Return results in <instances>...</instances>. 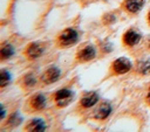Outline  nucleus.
I'll return each instance as SVG.
<instances>
[{
	"instance_id": "nucleus-1",
	"label": "nucleus",
	"mask_w": 150,
	"mask_h": 132,
	"mask_svg": "<svg viewBox=\"0 0 150 132\" xmlns=\"http://www.w3.org/2000/svg\"><path fill=\"white\" fill-rule=\"evenodd\" d=\"M79 40V34L74 28H67L64 29L57 37V44L59 47H70L71 44L76 43Z\"/></svg>"
},
{
	"instance_id": "nucleus-2",
	"label": "nucleus",
	"mask_w": 150,
	"mask_h": 132,
	"mask_svg": "<svg viewBox=\"0 0 150 132\" xmlns=\"http://www.w3.org/2000/svg\"><path fill=\"white\" fill-rule=\"evenodd\" d=\"M73 98H74V93L69 89H61L54 96L55 103L59 107H63V106L68 105L73 100Z\"/></svg>"
},
{
	"instance_id": "nucleus-3",
	"label": "nucleus",
	"mask_w": 150,
	"mask_h": 132,
	"mask_svg": "<svg viewBox=\"0 0 150 132\" xmlns=\"http://www.w3.org/2000/svg\"><path fill=\"white\" fill-rule=\"evenodd\" d=\"M111 69L115 75H123L131 69V62L127 57H120L112 62Z\"/></svg>"
},
{
	"instance_id": "nucleus-4",
	"label": "nucleus",
	"mask_w": 150,
	"mask_h": 132,
	"mask_svg": "<svg viewBox=\"0 0 150 132\" xmlns=\"http://www.w3.org/2000/svg\"><path fill=\"white\" fill-rule=\"evenodd\" d=\"M60 75H61V71L59 68L56 67H52L49 69H47L42 76H41V81L45 83V84H52L54 82H56L59 78H60Z\"/></svg>"
},
{
	"instance_id": "nucleus-5",
	"label": "nucleus",
	"mask_w": 150,
	"mask_h": 132,
	"mask_svg": "<svg viewBox=\"0 0 150 132\" xmlns=\"http://www.w3.org/2000/svg\"><path fill=\"white\" fill-rule=\"evenodd\" d=\"M43 50H45V49H43V47H42L40 43L33 42V43H30V44L26 48L25 55H26L29 60H35V58H38V57H40V56L42 55Z\"/></svg>"
},
{
	"instance_id": "nucleus-6",
	"label": "nucleus",
	"mask_w": 150,
	"mask_h": 132,
	"mask_svg": "<svg viewBox=\"0 0 150 132\" xmlns=\"http://www.w3.org/2000/svg\"><path fill=\"white\" fill-rule=\"evenodd\" d=\"M96 56V50L93 46H87L84 48H82L79 53H77V61L79 62H88L90 60H93Z\"/></svg>"
},
{
	"instance_id": "nucleus-7",
	"label": "nucleus",
	"mask_w": 150,
	"mask_h": 132,
	"mask_svg": "<svg viewBox=\"0 0 150 132\" xmlns=\"http://www.w3.org/2000/svg\"><path fill=\"white\" fill-rule=\"evenodd\" d=\"M141 40V34L137 33L135 29H129L123 35V43L128 47H132L137 44Z\"/></svg>"
},
{
	"instance_id": "nucleus-8",
	"label": "nucleus",
	"mask_w": 150,
	"mask_h": 132,
	"mask_svg": "<svg viewBox=\"0 0 150 132\" xmlns=\"http://www.w3.org/2000/svg\"><path fill=\"white\" fill-rule=\"evenodd\" d=\"M97 100H98V95H97V92H95V91H90V92H87L86 95L82 96L80 103H81V105H82L83 107L88 109V107L94 106V105L96 104Z\"/></svg>"
},
{
	"instance_id": "nucleus-9",
	"label": "nucleus",
	"mask_w": 150,
	"mask_h": 132,
	"mask_svg": "<svg viewBox=\"0 0 150 132\" xmlns=\"http://www.w3.org/2000/svg\"><path fill=\"white\" fill-rule=\"evenodd\" d=\"M29 104H30V107L33 110L40 111V110L45 109V106H46V98H45V96L42 93H38V95L32 97Z\"/></svg>"
},
{
	"instance_id": "nucleus-10",
	"label": "nucleus",
	"mask_w": 150,
	"mask_h": 132,
	"mask_svg": "<svg viewBox=\"0 0 150 132\" xmlns=\"http://www.w3.org/2000/svg\"><path fill=\"white\" fill-rule=\"evenodd\" d=\"M26 131L29 132H42L46 130V125L42 119H32L25 127Z\"/></svg>"
},
{
	"instance_id": "nucleus-11",
	"label": "nucleus",
	"mask_w": 150,
	"mask_h": 132,
	"mask_svg": "<svg viewBox=\"0 0 150 132\" xmlns=\"http://www.w3.org/2000/svg\"><path fill=\"white\" fill-rule=\"evenodd\" d=\"M145 0H125L124 1V8L129 13H137L144 5Z\"/></svg>"
},
{
	"instance_id": "nucleus-12",
	"label": "nucleus",
	"mask_w": 150,
	"mask_h": 132,
	"mask_svg": "<svg viewBox=\"0 0 150 132\" xmlns=\"http://www.w3.org/2000/svg\"><path fill=\"white\" fill-rule=\"evenodd\" d=\"M110 112H111V105L109 103H102L100 105V107L96 110V112L94 114V118L95 119H100V120L105 119L110 114Z\"/></svg>"
},
{
	"instance_id": "nucleus-13",
	"label": "nucleus",
	"mask_w": 150,
	"mask_h": 132,
	"mask_svg": "<svg viewBox=\"0 0 150 132\" xmlns=\"http://www.w3.org/2000/svg\"><path fill=\"white\" fill-rule=\"evenodd\" d=\"M13 54H14V48H13V46H11V44H8V43H5V44L1 47V49H0L1 60L9 58Z\"/></svg>"
},
{
	"instance_id": "nucleus-14",
	"label": "nucleus",
	"mask_w": 150,
	"mask_h": 132,
	"mask_svg": "<svg viewBox=\"0 0 150 132\" xmlns=\"http://www.w3.org/2000/svg\"><path fill=\"white\" fill-rule=\"evenodd\" d=\"M137 70L142 75H148L150 72V60H143L138 63Z\"/></svg>"
},
{
	"instance_id": "nucleus-15",
	"label": "nucleus",
	"mask_w": 150,
	"mask_h": 132,
	"mask_svg": "<svg viewBox=\"0 0 150 132\" xmlns=\"http://www.w3.org/2000/svg\"><path fill=\"white\" fill-rule=\"evenodd\" d=\"M23 86L25 88H27V89H30V88H33L34 85H35V83H36V78H35V76L33 75V74H28V75H26L25 77H23Z\"/></svg>"
},
{
	"instance_id": "nucleus-16",
	"label": "nucleus",
	"mask_w": 150,
	"mask_h": 132,
	"mask_svg": "<svg viewBox=\"0 0 150 132\" xmlns=\"http://www.w3.org/2000/svg\"><path fill=\"white\" fill-rule=\"evenodd\" d=\"M9 81H11V75H9V72H8L7 70L2 69V70L0 71V86H1V88L6 86V85L9 83Z\"/></svg>"
},
{
	"instance_id": "nucleus-17",
	"label": "nucleus",
	"mask_w": 150,
	"mask_h": 132,
	"mask_svg": "<svg viewBox=\"0 0 150 132\" xmlns=\"http://www.w3.org/2000/svg\"><path fill=\"white\" fill-rule=\"evenodd\" d=\"M20 123H21V118L19 117L18 112H14V113L9 117V119H8V123H7V124H8L11 127H15V126H18Z\"/></svg>"
},
{
	"instance_id": "nucleus-18",
	"label": "nucleus",
	"mask_w": 150,
	"mask_h": 132,
	"mask_svg": "<svg viewBox=\"0 0 150 132\" xmlns=\"http://www.w3.org/2000/svg\"><path fill=\"white\" fill-rule=\"evenodd\" d=\"M102 21H103L104 25H111V23H114V22L116 21V16H115L112 13H108V14H105V15L103 16Z\"/></svg>"
},
{
	"instance_id": "nucleus-19",
	"label": "nucleus",
	"mask_w": 150,
	"mask_h": 132,
	"mask_svg": "<svg viewBox=\"0 0 150 132\" xmlns=\"http://www.w3.org/2000/svg\"><path fill=\"white\" fill-rule=\"evenodd\" d=\"M101 48H102V51H104V53H110V51L112 50V44H111V43H105V44H103Z\"/></svg>"
},
{
	"instance_id": "nucleus-20",
	"label": "nucleus",
	"mask_w": 150,
	"mask_h": 132,
	"mask_svg": "<svg viewBox=\"0 0 150 132\" xmlns=\"http://www.w3.org/2000/svg\"><path fill=\"white\" fill-rule=\"evenodd\" d=\"M4 117H5V109L4 106H1V119H4Z\"/></svg>"
},
{
	"instance_id": "nucleus-21",
	"label": "nucleus",
	"mask_w": 150,
	"mask_h": 132,
	"mask_svg": "<svg viewBox=\"0 0 150 132\" xmlns=\"http://www.w3.org/2000/svg\"><path fill=\"white\" fill-rule=\"evenodd\" d=\"M146 102L150 104V90H149V92H148V96H146Z\"/></svg>"
},
{
	"instance_id": "nucleus-22",
	"label": "nucleus",
	"mask_w": 150,
	"mask_h": 132,
	"mask_svg": "<svg viewBox=\"0 0 150 132\" xmlns=\"http://www.w3.org/2000/svg\"><path fill=\"white\" fill-rule=\"evenodd\" d=\"M148 22H149V23H150V12H149V13H148Z\"/></svg>"
},
{
	"instance_id": "nucleus-23",
	"label": "nucleus",
	"mask_w": 150,
	"mask_h": 132,
	"mask_svg": "<svg viewBox=\"0 0 150 132\" xmlns=\"http://www.w3.org/2000/svg\"><path fill=\"white\" fill-rule=\"evenodd\" d=\"M148 48L150 49V40H149V42H148Z\"/></svg>"
}]
</instances>
